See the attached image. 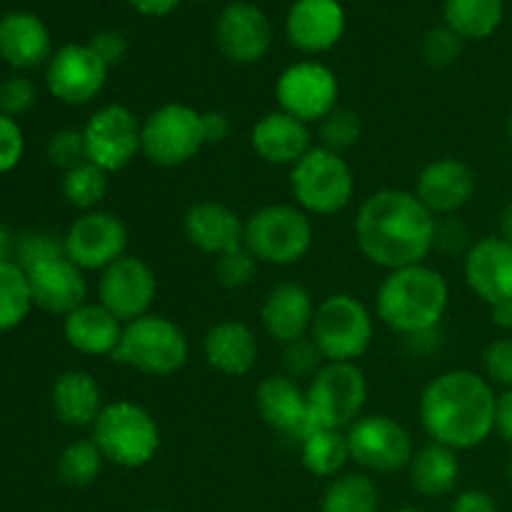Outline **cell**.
<instances>
[{"label": "cell", "mask_w": 512, "mask_h": 512, "mask_svg": "<svg viewBox=\"0 0 512 512\" xmlns=\"http://www.w3.org/2000/svg\"><path fill=\"white\" fill-rule=\"evenodd\" d=\"M435 220L413 190H375L358 210L355 243L370 263L388 273L408 268L433 253Z\"/></svg>", "instance_id": "obj_1"}, {"label": "cell", "mask_w": 512, "mask_h": 512, "mask_svg": "<svg viewBox=\"0 0 512 512\" xmlns=\"http://www.w3.org/2000/svg\"><path fill=\"white\" fill-rule=\"evenodd\" d=\"M498 393L483 373L445 370L430 380L418 400L420 425L433 443L453 450H475L495 433Z\"/></svg>", "instance_id": "obj_2"}, {"label": "cell", "mask_w": 512, "mask_h": 512, "mask_svg": "<svg viewBox=\"0 0 512 512\" xmlns=\"http://www.w3.org/2000/svg\"><path fill=\"white\" fill-rule=\"evenodd\" d=\"M448 305V280L428 263L390 270L375 290V315L403 338L438 330Z\"/></svg>", "instance_id": "obj_3"}, {"label": "cell", "mask_w": 512, "mask_h": 512, "mask_svg": "<svg viewBox=\"0 0 512 512\" xmlns=\"http://www.w3.org/2000/svg\"><path fill=\"white\" fill-rule=\"evenodd\" d=\"M190 358V340L175 320L148 313L123 328L115 363L150 378H168L185 368Z\"/></svg>", "instance_id": "obj_4"}, {"label": "cell", "mask_w": 512, "mask_h": 512, "mask_svg": "<svg viewBox=\"0 0 512 512\" xmlns=\"http://www.w3.org/2000/svg\"><path fill=\"white\" fill-rule=\"evenodd\" d=\"M93 443L105 463L138 470L153 463L160 450V428L153 415L133 400H115L103 408L93 428Z\"/></svg>", "instance_id": "obj_5"}, {"label": "cell", "mask_w": 512, "mask_h": 512, "mask_svg": "<svg viewBox=\"0 0 512 512\" xmlns=\"http://www.w3.org/2000/svg\"><path fill=\"white\" fill-rule=\"evenodd\" d=\"M313 243V220L298 205L270 203L245 220L243 245L258 263L288 268L300 263L313 250Z\"/></svg>", "instance_id": "obj_6"}, {"label": "cell", "mask_w": 512, "mask_h": 512, "mask_svg": "<svg viewBox=\"0 0 512 512\" xmlns=\"http://www.w3.org/2000/svg\"><path fill=\"white\" fill-rule=\"evenodd\" d=\"M290 193L295 205L308 215H320V218L338 215L353 203V168L340 153L313 145L290 168Z\"/></svg>", "instance_id": "obj_7"}, {"label": "cell", "mask_w": 512, "mask_h": 512, "mask_svg": "<svg viewBox=\"0 0 512 512\" xmlns=\"http://www.w3.org/2000/svg\"><path fill=\"white\" fill-rule=\"evenodd\" d=\"M310 338L325 363H358L375 340V315L350 293H333L315 308Z\"/></svg>", "instance_id": "obj_8"}, {"label": "cell", "mask_w": 512, "mask_h": 512, "mask_svg": "<svg viewBox=\"0 0 512 512\" xmlns=\"http://www.w3.org/2000/svg\"><path fill=\"white\" fill-rule=\"evenodd\" d=\"M203 148V113L193 105L165 103L143 118V155L158 168H180Z\"/></svg>", "instance_id": "obj_9"}, {"label": "cell", "mask_w": 512, "mask_h": 512, "mask_svg": "<svg viewBox=\"0 0 512 512\" xmlns=\"http://www.w3.org/2000/svg\"><path fill=\"white\" fill-rule=\"evenodd\" d=\"M305 393L320 428L348 430L368 403V380L358 363H325Z\"/></svg>", "instance_id": "obj_10"}, {"label": "cell", "mask_w": 512, "mask_h": 512, "mask_svg": "<svg viewBox=\"0 0 512 512\" xmlns=\"http://www.w3.org/2000/svg\"><path fill=\"white\" fill-rule=\"evenodd\" d=\"M350 448V460L363 473L390 475L405 470L415 455V443L410 430L390 415H360L345 430Z\"/></svg>", "instance_id": "obj_11"}, {"label": "cell", "mask_w": 512, "mask_h": 512, "mask_svg": "<svg viewBox=\"0 0 512 512\" xmlns=\"http://www.w3.org/2000/svg\"><path fill=\"white\" fill-rule=\"evenodd\" d=\"M85 155L108 175L128 168L143 155V120L120 103L95 110L83 128Z\"/></svg>", "instance_id": "obj_12"}, {"label": "cell", "mask_w": 512, "mask_h": 512, "mask_svg": "<svg viewBox=\"0 0 512 512\" xmlns=\"http://www.w3.org/2000/svg\"><path fill=\"white\" fill-rule=\"evenodd\" d=\"M275 98L278 110L293 115L300 123H323L338 108V75L318 60H298L280 73Z\"/></svg>", "instance_id": "obj_13"}, {"label": "cell", "mask_w": 512, "mask_h": 512, "mask_svg": "<svg viewBox=\"0 0 512 512\" xmlns=\"http://www.w3.org/2000/svg\"><path fill=\"white\" fill-rule=\"evenodd\" d=\"M158 298L155 270L138 255H123L98 278V303L123 325L150 313Z\"/></svg>", "instance_id": "obj_14"}, {"label": "cell", "mask_w": 512, "mask_h": 512, "mask_svg": "<svg viewBox=\"0 0 512 512\" xmlns=\"http://www.w3.org/2000/svg\"><path fill=\"white\" fill-rule=\"evenodd\" d=\"M63 240L65 255L85 273H103L108 265L128 255V225L108 210H90L75 218Z\"/></svg>", "instance_id": "obj_15"}, {"label": "cell", "mask_w": 512, "mask_h": 512, "mask_svg": "<svg viewBox=\"0 0 512 512\" xmlns=\"http://www.w3.org/2000/svg\"><path fill=\"white\" fill-rule=\"evenodd\" d=\"M110 68L88 43H68L48 60L45 83L53 98L65 105H88L103 93Z\"/></svg>", "instance_id": "obj_16"}, {"label": "cell", "mask_w": 512, "mask_h": 512, "mask_svg": "<svg viewBox=\"0 0 512 512\" xmlns=\"http://www.w3.org/2000/svg\"><path fill=\"white\" fill-rule=\"evenodd\" d=\"M215 43L230 63L253 65L268 55L273 25L263 8L248 0H235L225 5L215 20Z\"/></svg>", "instance_id": "obj_17"}, {"label": "cell", "mask_w": 512, "mask_h": 512, "mask_svg": "<svg viewBox=\"0 0 512 512\" xmlns=\"http://www.w3.org/2000/svg\"><path fill=\"white\" fill-rule=\"evenodd\" d=\"M255 408H258L265 425H270L275 433L293 440L295 445L308 440L315 430H323L315 423L313 413H310L305 388L285 373L268 375L258 385V390H255Z\"/></svg>", "instance_id": "obj_18"}, {"label": "cell", "mask_w": 512, "mask_h": 512, "mask_svg": "<svg viewBox=\"0 0 512 512\" xmlns=\"http://www.w3.org/2000/svg\"><path fill=\"white\" fill-rule=\"evenodd\" d=\"M478 190V178L473 168L460 158H438L425 165L415 180V190L420 203L435 215H458Z\"/></svg>", "instance_id": "obj_19"}, {"label": "cell", "mask_w": 512, "mask_h": 512, "mask_svg": "<svg viewBox=\"0 0 512 512\" xmlns=\"http://www.w3.org/2000/svg\"><path fill=\"white\" fill-rule=\"evenodd\" d=\"M345 23L340 0H295L285 15V35L300 53L320 55L343 40Z\"/></svg>", "instance_id": "obj_20"}, {"label": "cell", "mask_w": 512, "mask_h": 512, "mask_svg": "<svg viewBox=\"0 0 512 512\" xmlns=\"http://www.w3.org/2000/svg\"><path fill=\"white\" fill-rule=\"evenodd\" d=\"M463 275L483 303L512 300V245L500 235L475 240L463 258Z\"/></svg>", "instance_id": "obj_21"}, {"label": "cell", "mask_w": 512, "mask_h": 512, "mask_svg": "<svg viewBox=\"0 0 512 512\" xmlns=\"http://www.w3.org/2000/svg\"><path fill=\"white\" fill-rule=\"evenodd\" d=\"M315 308L310 290L295 280H283L273 285L260 305V325L275 343L288 345L300 338H308L313 325Z\"/></svg>", "instance_id": "obj_22"}, {"label": "cell", "mask_w": 512, "mask_h": 512, "mask_svg": "<svg viewBox=\"0 0 512 512\" xmlns=\"http://www.w3.org/2000/svg\"><path fill=\"white\" fill-rule=\"evenodd\" d=\"M25 275H28L30 293H33V305L45 313L65 318L80 305L88 303L85 270H80L68 255L35 265Z\"/></svg>", "instance_id": "obj_23"}, {"label": "cell", "mask_w": 512, "mask_h": 512, "mask_svg": "<svg viewBox=\"0 0 512 512\" xmlns=\"http://www.w3.org/2000/svg\"><path fill=\"white\" fill-rule=\"evenodd\" d=\"M183 233L193 248L218 258V255L230 253V250L243 245L245 223L225 203L200 200V203H193L185 210Z\"/></svg>", "instance_id": "obj_24"}, {"label": "cell", "mask_w": 512, "mask_h": 512, "mask_svg": "<svg viewBox=\"0 0 512 512\" xmlns=\"http://www.w3.org/2000/svg\"><path fill=\"white\" fill-rule=\"evenodd\" d=\"M250 145L263 163L293 168L313 148V133L293 115L270 110L250 130Z\"/></svg>", "instance_id": "obj_25"}, {"label": "cell", "mask_w": 512, "mask_h": 512, "mask_svg": "<svg viewBox=\"0 0 512 512\" xmlns=\"http://www.w3.org/2000/svg\"><path fill=\"white\" fill-rule=\"evenodd\" d=\"M258 338L240 320H220L203 338L205 363L225 378H245L258 363Z\"/></svg>", "instance_id": "obj_26"}, {"label": "cell", "mask_w": 512, "mask_h": 512, "mask_svg": "<svg viewBox=\"0 0 512 512\" xmlns=\"http://www.w3.org/2000/svg\"><path fill=\"white\" fill-rule=\"evenodd\" d=\"M125 325L100 303H85L63 318L65 343L90 358H113Z\"/></svg>", "instance_id": "obj_27"}, {"label": "cell", "mask_w": 512, "mask_h": 512, "mask_svg": "<svg viewBox=\"0 0 512 512\" xmlns=\"http://www.w3.org/2000/svg\"><path fill=\"white\" fill-rule=\"evenodd\" d=\"M53 40L38 15L8 13L0 18V58L15 70H30L50 60Z\"/></svg>", "instance_id": "obj_28"}, {"label": "cell", "mask_w": 512, "mask_h": 512, "mask_svg": "<svg viewBox=\"0 0 512 512\" xmlns=\"http://www.w3.org/2000/svg\"><path fill=\"white\" fill-rule=\"evenodd\" d=\"M103 390L85 370H68L53 385L55 418L68 428H93L103 413Z\"/></svg>", "instance_id": "obj_29"}, {"label": "cell", "mask_w": 512, "mask_h": 512, "mask_svg": "<svg viewBox=\"0 0 512 512\" xmlns=\"http://www.w3.org/2000/svg\"><path fill=\"white\" fill-rule=\"evenodd\" d=\"M410 485L423 498H443L455 490L460 480L458 450L430 440L423 448H415L413 460L408 465Z\"/></svg>", "instance_id": "obj_30"}, {"label": "cell", "mask_w": 512, "mask_h": 512, "mask_svg": "<svg viewBox=\"0 0 512 512\" xmlns=\"http://www.w3.org/2000/svg\"><path fill=\"white\" fill-rule=\"evenodd\" d=\"M445 25L463 40H488L505 20V0H445Z\"/></svg>", "instance_id": "obj_31"}, {"label": "cell", "mask_w": 512, "mask_h": 512, "mask_svg": "<svg viewBox=\"0 0 512 512\" xmlns=\"http://www.w3.org/2000/svg\"><path fill=\"white\" fill-rule=\"evenodd\" d=\"M303 468L315 478H338L350 460L348 438L345 430H315L308 440L298 445Z\"/></svg>", "instance_id": "obj_32"}, {"label": "cell", "mask_w": 512, "mask_h": 512, "mask_svg": "<svg viewBox=\"0 0 512 512\" xmlns=\"http://www.w3.org/2000/svg\"><path fill=\"white\" fill-rule=\"evenodd\" d=\"M380 490L368 473H340L325 488L320 512H378Z\"/></svg>", "instance_id": "obj_33"}, {"label": "cell", "mask_w": 512, "mask_h": 512, "mask_svg": "<svg viewBox=\"0 0 512 512\" xmlns=\"http://www.w3.org/2000/svg\"><path fill=\"white\" fill-rule=\"evenodd\" d=\"M30 308L35 305L25 270L18 263H0V333L18 328Z\"/></svg>", "instance_id": "obj_34"}, {"label": "cell", "mask_w": 512, "mask_h": 512, "mask_svg": "<svg viewBox=\"0 0 512 512\" xmlns=\"http://www.w3.org/2000/svg\"><path fill=\"white\" fill-rule=\"evenodd\" d=\"M108 185V173L100 170L98 165L90 163V160L80 163L78 168L65 170L63 180H60L63 198L68 200L73 208H78L80 213L100 210V203H103L105 195H108Z\"/></svg>", "instance_id": "obj_35"}, {"label": "cell", "mask_w": 512, "mask_h": 512, "mask_svg": "<svg viewBox=\"0 0 512 512\" xmlns=\"http://www.w3.org/2000/svg\"><path fill=\"white\" fill-rule=\"evenodd\" d=\"M103 463L105 458L98 450V445L93 443V438L73 440V443L60 453L58 475L65 485H70V488H88V485H93L95 480H98Z\"/></svg>", "instance_id": "obj_36"}, {"label": "cell", "mask_w": 512, "mask_h": 512, "mask_svg": "<svg viewBox=\"0 0 512 512\" xmlns=\"http://www.w3.org/2000/svg\"><path fill=\"white\" fill-rule=\"evenodd\" d=\"M65 255V240L63 235H55L50 230H28V233L18 235L15 243V263L28 273L30 268L48 260L63 258Z\"/></svg>", "instance_id": "obj_37"}, {"label": "cell", "mask_w": 512, "mask_h": 512, "mask_svg": "<svg viewBox=\"0 0 512 512\" xmlns=\"http://www.w3.org/2000/svg\"><path fill=\"white\" fill-rule=\"evenodd\" d=\"M320 130V145L333 153L343 155L345 150L355 148L363 135V123L360 115L350 108H335L323 123H318Z\"/></svg>", "instance_id": "obj_38"}, {"label": "cell", "mask_w": 512, "mask_h": 512, "mask_svg": "<svg viewBox=\"0 0 512 512\" xmlns=\"http://www.w3.org/2000/svg\"><path fill=\"white\" fill-rule=\"evenodd\" d=\"M258 265L260 263L255 260V255L245 245H240V248L215 258V280L225 290H240L253 283L255 273H258Z\"/></svg>", "instance_id": "obj_39"}, {"label": "cell", "mask_w": 512, "mask_h": 512, "mask_svg": "<svg viewBox=\"0 0 512 512\" xmlns=\"http://www.w3.org/2000/svg\"><path fill=\"white\" fill-rule=\"evenodd\" d=\"M325 365L323 353L318 350V345L313 343V338H300L295 343L283 345V368L285 375H290L293 380H313L315 373Z\"/></svg>", "instance_id": "obj_40"}, {"label": "cell", "mask_w": 512, "mask_h": 512, "mask_svg": "<svg viewBox=\"0 0 512 512\" xmlns=\"http://www.w3.org/2000/svg\"><path fill=\"white\" fill-rule=\"evenodd\" d=\"M473 233L468 223L458 215H445L435 220V243L433 253H443L445 258H465L468 250L473 248Z\"/></svg>", "instance_id": "obj_41"}, {"label": "cell", "mask_w": 512, "mask_h": 512, "mask_svg": "<svg viewBox=\"0 0 512 512\" xmlns=\"http://www.w3.org/2000/svg\"><path fill=\"white\" fill-rule=\"evenodd\" d=\"M463 43L458 33L443 25V28H433L425 33L423 43H420V53H423V60L433 68H448L463 53Z\"/></svg>", "instance_id": "obj_42"}, {"label": "cell", "mask_w": 512, "mask_h": 512, "mask_svg": "<svg viewBox=\"0 0 512 512\" xmlns=\"http://www.w3.org/2000/svg\"><path fill=\"white\" fill-rule=\"evenodd\" d=\"M48 158L55 168L65 170H73L78 168L80 163L88 160L85 155V140H83V130H75V128H63L58 133L50 135L48 140Z\"/></svg>", "instance_id": "obj_43"}, {"label": "cell", "mask_w": 512, "mask_h": 512, "mask_svg": "<svg viewBox=\"0 0 512 512\" xmlns=\"http://www.w3.org/2000/svg\"><path fill=\"white\" fill-rule=\"evenodd\" d=\"M483 375L493 388H512V338H498L485 348Z\"/></svg>", "instance_id": "obj_44"}, {"label": "cell", "mask_w": 512, "mask_h": 512, "mask_svg": "<svg viewBox=\"0 0 512 512\" xmlns=\"http://www.w3.org/2000/svg\"><path fill=\"white\" fill-rule=\"evenodd\" d=\"M35 100H38V90H35V83L30 78L13 75V78L0 85V113L10 115V118L28 113Z\"/></svg>", "instance_id": "obj_45"}, {"label": "cell", "mask_w": 512, "mask_h": 512, "mask_svg": "<svg viewBox=\"0 0 512 512\" xmlns=\"http://www.w3.org/2000/svg\"><path fill=\"white\" fill-rule=\"evenodd\" d=\"M25 150L23 130L18 120L0 113V173H10L20 163Z\"/></svg>", "instance_id": "obj_46"}, {"label": "cell", "mask_w": 512, "mask_h": 512, "mask_svg": "<svg viewBox=\"0 0 512 512\" xmlns=\"http://www.w3.org/2000/svg\"><path fill=\"white\" fill-rule=\"evenodd\" d=\"M90 48L98 53V58L103 60L108 68H118V65L125 63L128 58V40H125L123 33L118 30H100L90 38Z\"/></svg>", "instance_id": "obj_47"}, {"label": "cell", "mask_w": 512, "mask_h": 512, "mask_svg": "<svg viewBox=\"0 0 512 512\" xmlns=\"http://www.w3.org/2000/svg\"><path fill=\"white\" fill-rule=\"evenodd\" d=\"M450 512H500V510L493 495L485 493V490L470 488L455 495L453 505H450Z\"/></svg>", "instance_id": "obj_48"}, {"label": "cell", "mask_w": 512, "mask_h": 512, "mask_svg": "<svg viewBox=\"0 0 512 512\" xmlns=\"http://www.w3.org/2000/svg\"><path fill=\"white\" fill-rule=\"evenodd\" d=\"M230 130H233V123H230L228 113H223V110H205L203 113L205 145L223 143V140L230 135Z\"/></svg>", "instance_id": "obj_49"}, {"label": "cell", "mask_w": 512, "mask_h": 512, "mask_svg": "<svg viewBox=\"0 0 512 512\" xmlns=\"http://www.w3.org/2000/svg\"><path fill=\"white\" fill-rule=\"evenodd\" d=\"M495 433L512 445V388L503 390L498 395V405H495Z\"/></svg>", "instance_id": "obj_50"}, {"label": "cell", "mask_w": 512, "mask_h": 512, "mask_svg": "<svg viewBox=\"0 0 512 512\" xmlns=\"http://www.w3.org/2000/svg\"><path fill=\"white\" fill-rule=\"evenodd\" d=\"M183 0H128L130 8L140 15H148V18H163V15L173 13Z\"/></svg>", "instance_id": "obj_51"}, {"label": "cell", "mask_w": 512, "mask_h": 512, "mask_svg": "<svg viewBox=\"0 0 512 512\" xmlns=\"http://www.w3.org/2000/svg\"><path fill=\"white\" fill-rule=\"evenodd\" d=\"M490 318H493V325L500 330H512V300H505V303L490 305Z\"/></svg>", "instance_id": "obj_52"}, {"label": "cell", "mask_w": 512, "mask_h": 512, "mask_svg": "<svg viewBox=\"0 0 512 512\" xmlns=\"http://www.w3.org/2000/svg\"><path fill=\"white\" fill-rule=\"evenodd\" d=\"M15 243H18V235L0 225V263H15Z\"/></svg>", "instance_id": "obj_53"}, {"label": "cell", "mask_w": 512, "mask_h": 512, "mask_svg": "<svg viewBox=\"0 0 512 512\" xmlns=\"http://www.w3.org/2000/svg\"><path fill=\"white\" fill-rule=\"evenodd\" d=\"M500 238H505L512 245V205H508L500 215Z\"/></svg>", "instance_id": "obj_54"}, {"label": "cell", "mask_w": 512, "mask_h": 512, "mask_svg": "<svg viewBox=\"0 0 512 512\" xmlns=\"http://www.w3.org/2000/svg\"><path fill=\"white\" fill-rule=\"evenodd\" d=\"M508 140L512 145V108H510V115H508Z\"/></svg>", "instance_id": "obj_55"}, {"label": "cell", "mask_w": 512, "mask_h": 512, "mask_svg": "<svg viewBox=\"0 0 512 512\" xmlns=\"http://www.w3.org/2000/svg\"><path fill=\"white\" fill-rule=\"evenodd\" d=\"M508 480H510V485H512V458H510V463H508Z\"/></svg>", "instance_id": "obj_56"}, {"label": "cell", "mask_w": 512, "mask_h": 512, "mask_svg": "<svg viewBox=\"0 0 512 512\" xmlns=\"http://www.w3.org/2000/svg\"><path fill=\"white\" fill-rule=\"evenodd\" d=\"M398 512H423V510H418V508H403V510H398Z\"/></svg>", "instance_id": "obj_57"}, {"label": "cell", "mask_w": 512, "mask_h": 512, "mask_svg": "<svg viewBox=\"0 0 512 512\" xmlns=\"http://www.w3.org/2000/svg\"><path fill=\"white\" fill-rule=\"evenodd\" d=\"M198 3H213V0H198Z\"/></svg>", "instance_id": "obj_58"}, {"label": "cell", "mask_w": 512, "mask_h": 512, "mask_svg": "<svg viewBox=\"0 0 512 512\" xmlns=\"http://www.w3.org/2000/svg\"><path fill=\"white\" fill-rule=\"evenodd\" d=\"M148 512H163V510H148Z\"/></svg>", "instance_id": "obj_59"}]
</instances>
